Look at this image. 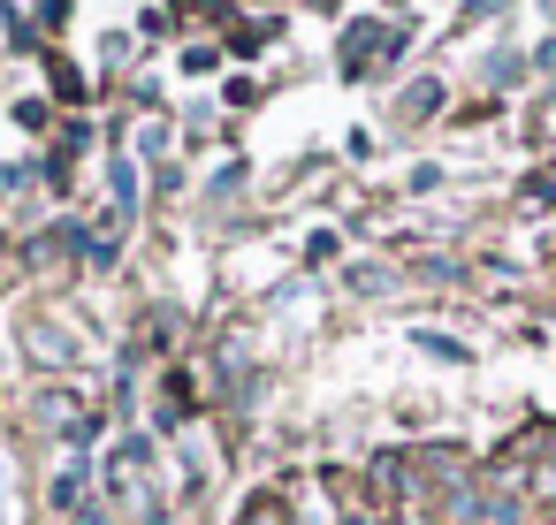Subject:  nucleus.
Masks as SVG:
<instances>
[{"label": "nucleus", "mask_w": 556, "mask_h": 525, "mask_svg": "<svg viewBox=\"0 0 556 525\" xmlns=\"http://www.w3.org/2000/svg\"><path fill=\"white\" fill-rule=\"evenodd\" d=\"M31 350H39V358H70V343H62L54 328H31Z\"/></svg>", "instance_id": "f257e3e1"}, {"label": "nucleus", "mask_w": 556, "mask_h": 525, "mask_svg": "<svg viewBox=\"0 0 556 525\" xmlns=\"http://www.w3.org/2000/svg\"><path fill=\"white\" fill-rule=\"evenodd\" d=\"M252 525H275V510H260V517H252Z\"/></svg>", "instance_id": "f03ea898"}]
</instances>
